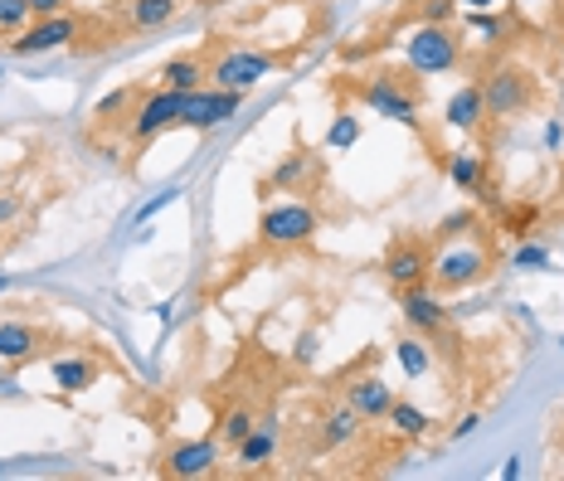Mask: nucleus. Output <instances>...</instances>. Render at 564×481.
<instances>
[{
	"label": "nucleus",
	"instance_id": "nucleus-21",
	"mask_svg": "<svg viewBox=\"0 0 564 481\" xmlns=\"http://www.w3.org/2000/svg\"><path fill=\"white\" fill-rule=\"evenodd\" d=\"M156 84L171 88V92H195V88H205V84H209V58H205V54H175V58H166V64H161Z\"/></svg>",
	"mask_w": 564,
	"mask_h": 481
},
{
	"label": "nucleus",
	"instance_id": "nucleus-44",
	"mask_svg": "<svg viewBox=\"0 0 564 481\" xmlns=\"http://www.w3.org/2000/svg\"><path fill=\"white\" fill-rule=\"evenodd\" d=\"M560 350H564V336H560Z\"/></svg>",
	"mask_w": 564,
	"mask_h": 481
},
{
	"label": "nucleus",
	"instance_id": "nucleus-9",
	"mask_svg": "<svg viewBox=\"0 0 564 481\" xmlns=\"http://www.w3.org/2000/svg\"><path fill=\"white\" fill-rule=\"evenodd\" d=\"M219 452H225V442H219L215 433H209V438H181V442H171V448L156 457V472H161V477H171V481L215 477Z\"/></svg>",
	"mask_w": 564,
	"mask_h": 481
},
{
	"label": "nucleus",
	"instance_id": "nucleus-27",
	"mask_svg": "<svg viewBox=\"0 0 564 481\" xmlns=\"http://www.w3.org/2000/svg\"><path fill=\"white\" fill-rule=\"evenodd\" d=\"M253 424H258V414L249 404H239V408H225V414H219V424H215V438L225 442V448H239L243 438H249L253 433Z\"/></svg>",
	"mask_w": 564,
	"mask_h": 481
},
{
	"label": "nucleus",
	"instance_id": "nucleus-37",
	"mask_svg": "<svg viewBox=\"0 0 564 481\" xmlns=\"http://www.w3.org/2000/svg\"><path fill=\"white\" fill-rule=\"evenodd\" d=\"M560 146H564V117L545 122V151H560Z\"/></svg>",
	"mask_w": 564,
	"mask_h": 481
},
{
	"label": "nucleus",
	"instance_id": "nucleus-12",
	"mask_svg": "<svg viewBox=\"0 0 564 481\" xmlns=\"http://www.w3.org/2000/svg\"><path fill=\"white\" fill-rule=\"evenodd\" d=\"M243 98L249 92H234V88H195L185 92V108H181V127H191V132H215V127H225L234 112L243 108Z\"/></svg>",
	"mask_w": 564,
	"mask_h": 481
},
{
	"label": "nucleus",
	"instance_id": "nucleus-39",
	"mask_svg": "<svg viewBox=\"0 0 564 481\" xmlns=\"http://www.w3.org/2000/svg\"><path fill=\"white\" fill-rule=\"evenodd\" d=\"M30 10H34V15H64L68 0H30Z\"/></svg>",
	"mask_w": 564,
	"mask_h": 481
},
{
	"label": "nucleus",
	"instance_id": "nucleus-25",
	"mask_svg": "<svg viewBox=\"0 0 564 481\" xmlns=\"http://www.w3.org/2000/svg\"><path fill=\"white\" fill-rule=\"evenodd\" d=\"M394 360H399V370L409 374V380H423V374L433 370V356H429V336H419V331H404L394 340Z\"/></svg>",
	"mask_w": 564,
	"mask_h": 481
},
{
	"label": "nucleus",
	"instance_id": "nucleus-43",
	"mask_svg": "<svg viewBox=\"0 0 564 481\" xmlns=\"http://www.w3.org/2000/svg\"><path fill=\"white\" fill-rule=\"evenodd\" d=\"M6 287H10V277H0V292H6Z\"/></svg>",
	"mask_w": 564,
	"mask_h": 481
},
{
	"label": "nucleus",
	"instance_id": "nucleus-22",
	"mask_svg": "<svg viewBox=\"0 0 564 481\" xmlns=\"http://www.w3.org/2000/svg\"><path fill=\"white\" fill-rule=\"evenodd\" d=\"M175 15H181V0H122V6H117V20L137 34L171 25Z\"/></svg>",
	"mask_w": 564,
	"mask_h": 481
},
{
	"label": "nucleus",
	"instance_id": "nucleus-7",
	"mask_svg": "<svg viewBox=\"0 0 564 481\" xmlns=\"http://www.w3.org/2000/svg\"><path fill=\"white\" fill-rule=\"evenodd\" d=\"M443 175L453 181V190H457V195H473V199H481L487 209H501V205H507V199H501L497 175H491L487 151H477V146H457V151H448V161H443Z\"/></svg>",
	"mask_w": 564,
	"mask_h": 481
},
{
	"label": "nucleus",
	"instance_id": "nucleus-41",
	"mask_svg": "<svg viewBox=\"0 0 564 481\" xmlns=\"http://www.w3.org/2000/svg\"><path fill=\"white\" fill-rule=\"evenodd\" d=\"M457 6H463V10H491L497 0H457Z\"/></svg>",
	"mask_w": 564,
	"mask_h": 481
},
{
	"label": "nucleus",
	"instance_id": "nucleus-26",
	"mask_svg": "<svg viewBox=\"0 0 564 481\" xmlns=\"http://www.w3.org/2000/svg\"><path fill=\"white\" fill-rule=\"evenodd\" d=\"M137 102H141V92L137 88H117L112 98H102L98 102V127H132V112H137Z\"/></svg>",
	"mask_w": 564,
	"mask_h": 481
},
{
	"label": "nucleus",
	"instance_id": "nucleus-33",
	"mask_svg": "<svg viewBox=\"0 0 564 481\" xmlns=\"http://www.w3.org/2000/svg\"><path fill=\"white\" fill-rule=\"evenodd\" d=\"M457 0H419V20H429V25H453L457 20Z\"/></svg>",
	"mask_w": 564,
	"mask_h": 481
},
{
	"label": "nucleus",
	"instance_id": "nucleus-36",
	"mask_svg": "<svg viewBox=\"0 0 564 481\" xmlns=\"http://www.w3.org/2000/svg\"><path fill=\"white\" fill-rule=\"evenodd\" d=\"M15 219H20V195L0 190V229H6V225H15Z\"/></svg>",
	"mask_w": 564,
	"mask_h": 481
},
{
	"label": "nucleus",
	"instance_id": "nucleus-13",
	"mask_svg": "<svg viewBox=\"0 0 564 481\" xmlns=\"http://www.w3.org/2000/svg\"><path fill=\"white\" fill-rule=\"evenodd\" d=\"M322 175H326L322 156H316V151L297 136V146L282 151V161L263 175V199H268V195H297V190H307V185L322 181Z\"/></svg>",
	"mask_w": 564,
	"mask_h": 481
},
{
	"label": "nucleus",
	"instance_id": "nucleus-28",
	"mask_svg": "<svg viewBox=\"0 0 564 481\" xmlns=\"http://www.w3.org/2000/svg\"><path fill=\"white\" fill-rule=\"evenodd\" d=\"M350 146H360V112L340 108L332 127H326V151H350Z\"/></svg>",
	"mask_w": 564,
	"mask_h": 481
},
{
	"label": "nucleus",
	"instance_id": "nucleus-14",
	"mask_svg": "<svg viewBox=\"0 0 564 481\" xmlns=\"http://www.w3.org/2000/svg\"><path fill=\"white\" fill-rule=\"evenodd\" d=\"M399 316H404V326L419 336H443L453 326V307H443V292L433 283L399 292Z\"/></svg>",
	"mask_w": 564,
	"mask_h": 481
},
{
	"label": "nucleus",
	"instance_id": "nucleus-19",
	"mask_svg": "<svg viewBox=\"0 0 564 481\" xmlns=\"http://www.w3.org/2000/svg\"><path fill=\"white\" fill-rule=\"evenodd\" d=\"M50 380L58 384L64 394H84L102 380V360H93L88 350H74V356H58L50 360Z\"/></svg>",
	"mask_w": 564,
	"mask_h": 481
},
{
	"label": "nucleus",
	"instance_id": "nucleus-38",
	"mask_svg": "<svg viewBox=\"0 0 564 481\" xmlns=\"http://www.w3.org/2000/svg\"><path fill=\"white\" fill-rule=\"evenodd\" d=\"M292 356L302 360V365H312V356H316V331H302V340H297V350Z\"/></svg>",
	"mask_w": 564,
	"mask_h": 481
},
{
	"label": "nucleus",
	"instance_id": "nucleus-30",
	"mask_svg": "<svg viewBox=\"0 0 564 481\" xmlns=\"http://www.w3.org/2000/svg\"><path fill=\"white\" fill-rule=\"evenodd\" d=\"M30 20H34L30 0H0V40H15Z\"/></svg>",
	"mask_w": 564,
	"mask_h": 481
},
{
	"label": "nucleus",
	"instance_id": "nucleus-11",
	"mask_svg": "<svg viewBox=\"0 0 564 481\" xmlns=\"http://www.w3.org/2000/svg\"><path fill=\"white\" fill-rule=\"evenodd\" d=\"M181 108H185V92H171V88H151L141 92L137 112H132V127H127V136H132L137 146L156 142L161 132H171V127H181Z\"/></svg>",
	"mask_w": 564,
	"mask_h": 481
},
{
	"label": "nucleus",
	"instance_id": "nucleus-10",
	"mask_svg": "<svg viewBox=\"0 0 564 481\" xmlns=\"http://www.w3.org/2000/svg\"><path fill=\"white\" fill-rule=\"evenodd\" d=\"M380 273L390 277L394 292L423 287L433 277V249L423 239H414V233H399L390 249H384V258H380Z\"/></svg>",
	"mask_w": 564,
	"mask_h": 481
},
{
	"label": "nucleus",
	"instance_id": "nucleus-8",
	"mask_svg": "<svg viewBox=\"0 0 564 481\" xmlns=\"http://www.w3.org/2000/svg\"><path fill=\"white\" fill-rule=\"evenodd\" d=\"M78 34H84V20L78 15H34L25 30L15 34V40H6L10 44V54L15 58H34V54H54V50H74L78 44Z\"/></svg>",
	"mask_w": 564,
	"mask_h": 481
},
{
	"label": "nucleus",
	"instance_id": "nucleus-32",
	"mask_svg": "<svg viewBox=\"0 0 564 481\" xmlns=\"http://www.w3.org/2000/svg\"><path fill=\"white\" fill-rule=\"evenodd\" d=\"M467 34L477 44H501V20L491 10H467Z\"/></svg>",
	"mask_w": 564,
	"mask_h": 481
},
{
	"label": "nucleus",
	"instance_id": "nucleus-23",
	"mask_svg": "<svg viewBox=\"0 0 564 481\" xmlns=\"http://www.w3.org/2000/svg\"><path fill=\"white\" fill-rule=\"evenodd\" d=\"M384 424H390V428H394L404 442H423V438H429V433H433V418L423 414L419 404H409V398H394V404H390V414H384Z\"/></svg>",
	"mask_w": 564,
	"mask_h": 481
},
{
	"label": "nucleus",
	"instance_id": "nucleus-16",
	"mask_svg": "<svg viewBox=\"0 0 564 481\" xmlns=\"http://www.w3.org/2000/svg\"><path fill=\"white\" fill-rule=\"evenodd\" d=\"M487 92H481V78H467L463 88L448 98V108H443V127L457 136H477L481 127H487Z\"/></svg>",
	"mask_w": 564,
	"mask_h": 481
},
{
	"label": "nucleus",
	"instance_id": "nucleus-1",
	"mask_svg": "<svg viewBox=\"0 0 564 481\" xmlns=\"http://www.w3.org/2000/svg\"><path fill=\"white\" fill-rule=\"evenodd\" d=\"M350 98L366 112H380L390 122H404L419 132V108H423V84L414 68H394V64H375L360 78H350Z\"/></svg>",
	"mask_w": 564,
	"mask_h": 481
},
{
	"label": "nucleus",
	"instance_id": "nucleus-20",
	"mask_svg": "<svg viewBox=\"0 0 564 481\" xmlns=\"http://www.w3.org/2000/svg\"><path fill=\"white\" fill-rule=\"evenodd\" d=\"M278 452V414H258V424L249 438L234 448V462H239V472H258V467H268Z\"/></svg>",
	"mask_w": 564,
	"mask_h": 481
},
{
	"label": "nucleus",
	"instance_id": "nucleus-4",
	"mask_svg": "<svg viewBox=\"0 0 564 481\" xmlns=\"http://www.w3.org/2000/svg\"><path fill=\"white\" fill-rule=\"evenodd\" d=\"M399 54H404V64L414 68L419 78H433V74H453V68H463V34L457 25H429V20H419L414 30L404 34V44H399Z\"/></svg>",
	"mask_w": 564,
	"mask_h": 481
},
{
	"label": "nucleus",
	"instance_id": "nucleus-3",
	"mask_svg": "<svg viewBox=\"0 0 564 481\" xmlns=\"http://www.w3.org/2000/svg\"><path fill=\"white\" fill-rule=\"evenodd\" d=\"M322 229L316 219V205L312 199H263V215H258V243L263 249H278V253H292V249H307Z\"/></svg>",
	"mask_w": 564,
	"mask_h": 481
},
{
	"label": "nucleus",
	"instance_id": "nucleus-15",
	"mask_svg": "<svg viewBox=\"0 0 564 481\" xmlns=\"http://www.w3.org/2000/svg\"><path fill=\"white\" fill-rule=\"evenodd\" d=\"M44 346H50V331L44 326L25 321V316H6L0 321V365H30V360L44 356Z\"/></svg>",
	"mask_w": 564,
	"mask_h": 481
},
{
	"label": "nucleus",
	"instance_id": "nucleus-17",
	"mask_svg": "<svg viewBox=\"0 0 564 481\" xmlns=\"http://www.w3.org/2000/svg\"><path fill=\"white\" fill-rule=\"evenodd\" d=\"M346 404L356 408L366 424H384V414H390V404H394V390L380 374H356V380L346 384Z\"/></svg>",
	"mask_w": 564,
	"mask_h": 481
},
{
	"label": "nucleus",
	"instance_id": "nucleus-35",
	"mask_svg": "<svg viewBox=\"0 0 564 481\" xmlns=\"http://www.w3.org/2000/svg\"><path fill=\"white\" fill-rule=\"evenodd\" d=\"M477 424H481V414H477V408H467V414H463V418H457V424H453V442L473 438V433H477Z\"/></svg>",
	"mask_w": 564,
	"mask_h": 481
},
{
	"label": "nucleus",
	"instance_id": "nucleus-29",
	"mask_svg": "<svg viewBox=\"0 0 564 481\" xmlns=\"http://www.w3.org/2000/svg\"><path fill=\"white\" fill-rule=\"evenodd\" d=\"M473 229H481L477 225V209H453V215H443L438 225H433V239L448 243V239H463V233H473Z\"/></svg>",
	"mask_w": 564,
	"mask_h": 481
},
{
	"label": "nucleus",
	"instance_id": "nucleus-42",
	"mask_svg": "<svg viewBox=\"0 0 564 481\" xmlns=\"http://www.w3.org/2000/svg\"><path fill=\"white\" fill-rule=\"evenodd\" d=\"M205 6H229V0H205Z\"/></svg>",
	"mask_w": 564,
	"mask_h": 481
},
{
	"label": "nucleus",
	"instance_id": "nucleus-5",
	"mask_svg": "<svg viewBox=\"0 0 564 481\" xmlns=\"http://www.w3.org/2000/svg\"><path fill=\"white\" fill-rule=\"evenodd\" d=\"M481 92H487V112L501 117V122H511V117L531 112L540 102V84L535 74L525 64H516V58H507V64H497L487 78H481Z\"/></svg>",
	"mask_w": 564,
	"mask_h": 481
},
{
	"label": "nucleus",
	"instance_id": "nucleus-40",
	"mask_svg": "<svg viewBox=\"0 0 564 481\" xmlns=\"http://www.w3.org/2000/svg\"><path fill=\"white\" fill-rule=\"evenodd\" d=\"M501 477H507V481L521 477V457H507V467H501Z\"/></svg>",
	"mask_w": 564,
	"mask_h": 481
},
{
	"label": "nucleus",
	"instance_id": "nucleus-2",
	"mask_svg": "<svg viewBox=\"0 0 564 481\" xmlns=\"http://www.w3.org/2000/svg\"><path fill=\"white\" fill-rule=\"evenodd\" d=\"M491 267H497V249H491V239L463 233V239L438 243V253H433V277H429V283L438 287V292H467V287L487 283Z\"/></svg>",
	"mask_w": 564,
	"mask_h": 481
},
{
	"label": "nucleus",
	"instance_id": "nucleus-18",
	"mask_svg": "<svg viewBox=\"0 0 564 481\" xmlns=\"http://www.w3.org/2000/svg\"><path fill=\"white\" fill-rule=\"evenodd\" d=\"M360 428H366V418L340 398V404H332L322 418H316V442H322V452H340L360 438Z\"/></svg>",
	"mask_w": 564,
	"mask_h": 481
},
{
	"label": "nucleus",
	"instance_id": "nucleus-31",
	"mask_svg": "<svg viewBox=\"0 0 564 481\" xmlns=\"http://www.w3.org/2000/svg\"><path fill=\"white\" fill-rule=\"evenodd\" d=\"M550 263H555V258H550L545 243L521 239V243H516V249H511V267H525V273H545Z\"/></svg>",
	"mask_w": 564,
	"mask_h": 481
},
{
	"label": "nucleus",
	"instance_id": "nucleus-24",
	"mask_svg": "<svg viewBox=\"0 0 564 481\" xmlns=\"http://www.w3.org/2000/svg\"><path fill=\"white\" fill-rule=\"evenodd\" d=\"M535 225H540V205H531V199H516V205H501L497 209V233L501 239H531L535 233Z\"/></svg>",
	"mask_w": 564,
	"mask_h": 481
},
{
	"label": "nucleus",
	"instance_id": "nucleus-34",
	"mask_svg": "<svg viewBox=\"0 0 564 481\" xmlns=\"http://www.w3.org/2000/svg\"><path fill=\"white\" fill-rule=\"evenodd\" d=\"M175 199H181V185H171V190H161L156 199H147V205H141V215H137V219H141V225H147L151 215H161V209H166V205H175Z\"/></svg>",
	"mask_w": 564,
	"mask_h": 481
},
{
	"label": "nucleus",
	"instance_id": "nucleus-6",
	"mask_svg": "<svg viewBox=\"0 0 564 481\" xmlns=\"http://www.w3.org/2000/svg\"><path fill=\"white\" fill-rule=\"evenodd\" d=\"M282 58L263 54V50H243V44H229L209 58V84L215 88H234V92H253L268 74H278Z\"/></svg>",
	"mask_w": 564,
	"mask_h": 481
}]
</instances>
